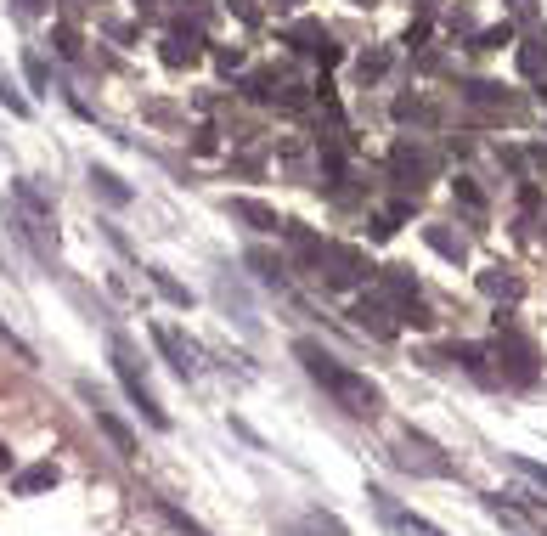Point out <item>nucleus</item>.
Segmentation results:
<instances>
[{"instance_id":"nucleus-1","label":"nucleus","mask_w":547,"mask_h":536,"mask_svg":"<svg viewBox=\"0 0 547 536\" xmlns=\"http://www.w3.org/2000/svg\"><path fill=\"white\" fill-rule=\"evenodd\" d=\"M294 356L305 362V373H311V379L333 395V407H344L350 418H378V407H384V390H378L367 373H350L344 362H333V356L316 345V339H299Z\"/></svg>"},{"instance_id":"nucleus-2","label":"nucleus","mask_w":547,"mask_h":536,"mask_svg":"<svg viewBox=\"0 0 547 536\" xmlns=\"http://www.w3.org/2000/svg\"><path fill=\"white\" fill-rule=\"evenodd\" d=\"M311 266H316V277H322V288H361L367 283V254L361 249H350V243H322V249L311 254Z\"/></svg>"},{"instance_id":"nucleus-3","label":"nucleus","mask_w":547,"mask_h":536,"mask_svg":"<svg viewBox=\"0 0 547 536\" xmlns=\"http://www.w3.org/2000/svg\"><path fill=\"white\" fill-rule=\"evenodd\" d=\"M113 373H119L125 395L141 407V418H147V424H153V429H170V412L158 407V395L147 390V379L136 373V356H130V345H125V339H113Z\"/></svg>"},{"instance_id":"nucleus-4","label":"nucleus","mask_w":547,"mask_h":536,"mask_svg":"<svg viewBox=\"0 0 547 536\" xmlns=\"http://www.w3.org/2000/svg\"><path fill=\"white\" fill-rule=\"evenodd\" d=\"M435 170H440V158L429 153L423 142H395V147H390V175L401 181V187L418 192L423 181H435Z\"/></svg>"},{"instance_id":"nucleus-5","label":"nucleus","mask_w":547,"mask_h":536,"mask_svg":"<svg viewBox=\"0 0 547 536\" xmlns=\"http://www.w3.org/2000/svg\"><path fill=\"white\" fill-rule=\"evenodd\" d=\"M384 294L395 300V311H401V322H412V328H429L435 316H429V305H423L418 283H412L407 266H384Z\"/></svg>"},{"instance_id":"nucleus-6","label":"nucleus","mask_w":547,"mask_h":536,"mask_svg":"<svg viewBox=\"0 0 547 536\" xmlns=\"http://www.w3.org/2000/svg\"><path fill=\"white\" fill-rule=\"evenodd\" d=\"M491 356L508 367V379H519V384L536 379V345L525 339V333H514V328H502L497 322V345H491Z\"/></svg>"},{"instance_id":"nucleus-7","label":"nucleus","mask_w":547,"mask_h":536,"mask_svg":"<svg viewBox=\"0 0 547 536\" xmlns=\"http://www.w3.org/2000/svg\"><path fill=\"white\" fill-rule=\"evenodd\" d=\"M282 40H288L294 51H305V57H316L322 68H333V63L344 57V51L333 46V34L322 29V23H311V17H299V23H288V29H282Z\"/></svg>"},{"instance_id":"nucleus-8","label":"nucleus","mask_w":547,"mask_h":536,"mask_svg":"<svg viewBox=\"0 0 547 536\" xmlns=\"http://www.w3.org/2000/svg\"><path fill=\"white\" fill-rule=\"evenodd\" d=\"M395 316H401V311H395L390 294H361V300L350 305V322L367 328V333H378V339H395V328H401Z\"/></svg>"},{"instance_id":"nucleus-9","label":"nucleus","mask_w":547,"mask_h":536,"mask_svg":"<svg viewBox=\"0 0 547 536\" xmlns=\"http://www.w3.org/2000/svg\"><path fill=\"white\" fill-rule=\"evenodd\" d=\"M395 463H401V469H418V474H435V480L452 474V458H440V446L412 435V429H407V441H401V452H395Z\"/></svg>"},{"instance_id":"nucleus-10","label":"nucleus","mask_w":547,"mask_h":536,"mask_svg":"<svg viewBox=\"0 0 547 536\" xmlns=\"http://www.w3.org/2000/svg\"><path fill=\"white\" fill-rule=\"evenodd\" d=\"M79 395H85V401H91V412H96V424H102V435H108V441L119 446V458H136V435H130V429L119 424V418H113L108 407H102V395H96L91 384H79Z\"/></svg>"},{"instance_id":"nucleus-11","label":"nucleus","mask_w":547,"mask_h":536,"mask_svg":"<svg viewBox=\"0 0 547 536\" xmlns=\"http://www.w3.org/2000/svg\"><path fill=\"white\" fill-rule=\"evenodd\" d=\"M158 57H164V68H192L198 57H204V34L198 29H175L164 46H158Z\"/></svg>"},{"instance_id":"nucleus-12","label":"nucleus","mask_w":547,"mask_h":536,"mask_svg":"<svg viewBox=\"0 0 547 536\" xmlns=\"http://www.w3.org/2000/svg\"><path fill=\"white\" fill-rule=\"evenodd\" d=\"M153 339H158V350L170 356V367L181 373V379H192V373H198V350H192V345H181V333H175V328H164V322H158V328H153Z\"/></svg>"},{"instance_id":"nucleus-13","label":"nucleus","mask_w":547,"mask_h":536,"mask_svg":"<svg viewBox=\"0 0 547 536\" xmlns=\"http://www.w3.org/2000/svg\"><path fill=\"white\" fill-rule=\"evenodd\" d=\"M463 96H469L474 108H491V113H519V102L508 91H502V85H491V79H469V85H463Z\"/></svg>"},{"instance_id":"nucleus-14","label":"nucleus","mask_w":547,"mask_h":536,"mask_svg":"<svg viewBox=\"0 0 547 536\" xmlns=\"http://www.w3.org/2000/svg\"><path fill=\"white\" fill-rule=\"evenodd\" d=\"M480 288L491 294V300H508V305L525 300V283H519L514 271H502V266H485V271H480Z\"/></svg>"},{"instance_id":"nucleus-15","label":"nucleus","mask_w":547,"mask_h":536,"mask_svg":"<svg viewBox=\"0 0 547 536\" xmlns=\"http://www.w3.org/2000/svg\"><path fill=\"white\" fill-rule=\"evenodd\" d=\"M226 209H232L237 221H249L254 232H277V226H282V221H277V209H271V204H260V198H232Z\"/></svg>"},{"instance_id":"nucleus-16","label":"nucleus","mask_w":547,"mask_h":536,"mask_svg":"<svg viewBox=\"0 0 547 536\" xmlns=\"http://www.w3.org/2000/svg\"><path fill=\"white\" fill-rule=\"evenodd\" d=\"M423 243H429L440 260H452V266H463V260H469V243H463L457 232H446V226H423Z\"/></svg>"},{"instance_id":"nucleus-17","label":"nucleus","mask_w":547,"mask_h":536,"mask_svg":"<svg viewBox=\"0 0 547 536\" xmlns=\"http://www.w3.org/2000/svg\"><path fill=\"white\" fill-rule=\"evenodd\" d=\"M57 480H63V469H57V463H34V469H23V474H17V497H34V491H51Z\"/></svg>"},{"instance_id":"nucleus-18","label":"nucleus","mask_w":547,"mask_h":536,"mask_svg":"<svg viewBox=\"0 0 547 536\" xmlns=\"http://www.w3.org/2000/svg\"><path fill=\"white\" fill-rule=\"evenodd\" d=\"M395 119H401V125H435L440 113H435V102H423V96H395Z\"/></svg>"},{"instance_id":"nucleus-19","label":"nucleus","mask_w":547,"mask_h":536,"mask_svg":"<svg viewBox=\"0 0 547 536\" xmlns=\"http://www.w3.org/2000/svg\"><path fill=\"white\" fill-rule=\"evenodd\" d=\"M91 187L102 192L108 204H119V209L130 204V187H125V181H119V175H113V170H102V164H91Z\"/></svg>"},{"instance_id":"nucleus-20","label":"nucleus","mask_w":547,"mask_h":536,"mask_svg":"<svg viewBox=\"0 0 547 536\" xmlns=\"http://www.w3.org/2000/svg\"><path fill=\"white\" fill-rule=\"evenodd\" d=\"M373 497H378V508H384V514H390V520L401 525V531H407V536H440V531H435V525H429V520H418V514H401V508H395L390 497H384V491H373Z\"/></svg>"},{"instance_id":"nucleus-21","label":"nucleus","mask_w":547,"mask_h":536,"mask_svg":"<svg viewBox=\"0 0 547 536\" xmlns=\"http://www.w3.org/2000/svg\"><path fill=\"white\" fill-rule=\"evenodd\" d=\"M356 74H361V85H367V79H384V74H390V51H361Z\"/></svg>"},{"instance_id":"nucleus-22","label":"nucleus","mask_w":547,"mask_h":536,"mask_svg":"<svg viewBox=\"0 0 547 536\" xmlns=\"http://www.w3.org/2000/svg\"><path fill=\"white\" fill-rule=\"evenodd\" d=\"M502 46H514V29L502 23V29H480L474 34V51H502Z\"/></svg>"},{"instance_id":"nucleus-23","label":"nucleus","mask_w":547,"mask_h":536,"mask_svg":"<svg viewBox=\"0 0 547 536\" xmlns=\"http://www.w3.org/2000/svg\"><path fill=\"white\" fill-rule=\"evenodd\" d=\"M147 277H153V288H158V294H164V300H175V305H187V300H192V294H187V288H181V283H175L170 271H147Z\"/></svg>"},{"instance_id":"nucleus-24","label":"nucleus","mask_w":547,"mask_h":536,"mask_svg":"<svg viewBox=\"0 0 547 536\" xmlns=\"http://www.w3.org/2000/svg\"><path fill=\"white\" fill-rule=\"evenodd\" d=\"M452 192H457V204L463 209H485V192L474 187V181H452Z\"/></svg>"},{"instance_id":"nucleus-25","label":"nucleus","mask_w":547,"mask_h":536,"mask_svg":"<svg viewBox=\"0 0 547 536\" xmlns=\"http://www.w3.org/2000/svg\"><path fill=\"white\" fill-rule=\"evenodd\" d=\"M51 46H57V51H63V57H68V63H74V57H79V34H74V29H68V23H63V29L51 34Z\"/></svg>"},{"instance_id":"nucleus-26","label":"nucleus","mask_w":547,"mask_h":536,"mask_svg":"<svg viewBox=\"0 0 547 536\" xmlns=\"http://www.w3.org/2000/svg\"><path fill=\"white\" fill-rule=\"evenodd\" d=\"M514 469L525 474V480H536V486L547 491V463H536V458H514Z\"/></svg>"},{"instance_id":"nucleus-27","label":"nucleus","mask_w":547,"mask_h":536,"mask_svg":"<svg viewBox=\"0 0 547 536\" xmlns=\"http://www.w3.org/2000/svg\"><path fill=\"white\" fill-rule=\"evenodd\" d=\"M519 68H525V74H542V68H547V57H542V46H525V51H519Z\"/></svg>"},{"instance_id":"nucleus-28","label":"nucleus","mask_w":547,"mask_h":536,"mask_svg":"<svg viewBox=\"0 0 547 536\" xmlns=\"http://www.w3.org/2000/svg\"><path fill=\"white\" fill-rule=\"evenodd\" d=\"M23 68H29V85H34V91H40V85H46V63H40V57H34V51H29V57H23Z\"/></svg>"},{"instance_id":"nucleus-29","label":"nucleus","mask_w":547,"mask_h":536,"mask_svg":"<svg viewBox=\"0 0 547 536\" xmlns=\"http://www.w3.org/2000/svg\"><path fill=\"white\" fill-rule=\"evenodd\" d=\"M215 63H220V68H226V74H232V68H237V63H243V51H237V46H220V51H215Z\"/></svg>"},{"instance_id":"nucleus-30","label":"nucleus","mask_w":547,"mask_h":536,"mask_svg":"<svg viewBox=\"0 0 547 536\" xmlns=\"http://www.w3.org/2000/svg\"><path fill=\"white\" fill-rule=\"evenodd\" d=\"M17 12H29V17H34V12H46V0H17Z\"/></svg>"},{"instance_id":"nucleus-31","label":"nucleus","mask_w":547,"mask_h":536,"mask_svg":"<svg viewBox=\"0 0 547 536\" xmlns=\"http://www.w3.org/2000/svg\"><path fill=\"white\" fill-rule=\"evenodd\" d=\"M514 12L519 17H536V6H531V0H514Z\"/></svg>"},{"instance_id":"nucleus-32","label":"nucleus","mask_w":547,"mask_h":536,"mask_svg":"<svg viewBox=\"0 0 547 536\" xmlns=\"http://www.w3.org/2000/svg\"><path fill=\"white\" fill-rule=\"evenodd\" d=\"M271 6H277V12H294V6H299V0H271Z\"/></svg>"},{"instance_id":"nucleus-33","label":"nucleus","mask_w":547,"mask_h":536,"mask_svg":"<svg viewBox=\"0 0 547 536\" xmlns=\"http://www.w3.org/2000/svg\"><path fill=\"white\" fill-rule=\"evenodd\" d=\"M0 469H12V452H6V446H0Z\"/></svg>"},{"instance_id":"nucleus-34","label":"nucleus","mask_w":547,"mask_h":536,"mask_svg":"<svg viewBox=\"0 0 547 536\" xmlns=\"http://www.w3.org/2000/svg\"><path fill=\"white\" fill-rule=\"evenodd\" d=\"M350 6H373V0H350Z\"/></svg>"},{"instance_id":"nucleus-35","label":"nucleus","mask_w":547,"mask_h":536,"mask_svg":"<svg viewBox=\"0 0 547 536\" xmlns=\"http://www.w3.org/2000/svg\"><path fill=\"white\" fill-rule=\"evenodd\" d=\"M91 6H102V0H91Z\"/></svg>"}]
</instances>
